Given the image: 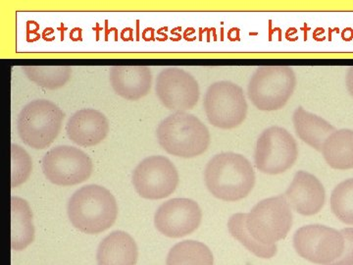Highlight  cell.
I'll return each instance as SVG.
<instances>
[{"label": "cell", "instance_id": "cell-1", "mask_svg": "<svg viewBox=\"0 0 353 265\" xmlns=\"http://www.w3.org/2000/svg\"><path fill=\"white\" fill-rule=\"evenodd\" d=\"M255 173L248 158L236 153H222L209 160L204 180L209 192L221 201L245 199L255 186Z\"/></svg>", "mask_w": 353, "mask_h": 265}, {"label": "cell", "instance_id": "cell-2", "mask_svg": "<svg viewBox=\"0 0 353 265\" xmlns=\"http://www.w3.org/2000/svg\"><path fill=\"white\" fill-rule=\"evenodd\" d=\"M67 213L79 231L99 234L113 226L118 217V204L110 190L99 185H88L74 193Z\"/></svg>", "mask_w": 353, "mask_h": 265}, {"label": "cell", "instance_id": "cell-3", "mask_svg": "<svg viewBox=\"0 0 353 265\" xmlns=\"http://www.w3.org/2000/svg\"><path fill=\"white\" fill-rule=\"evenodd\" d=\"M157 137L165 152L182 158L199 157L211 141L208 127L188 112H175L165 118L157 127Z\"/></svg>", "mask_w": 353, "mask_h": 265}, {"label": "cell", "instance_id": "cell-4", "mask_svg": "<svg viewBox=\"0 0 353 265\" xmlns=\"http://www.w3.org/2000/svg\"><path fill=\"white\" fill-rule=\"evenodd\" d=\"M246 228L257 246L277 253L276 243L284 240L292 226V208L285 195L268 197L246 215Z\"/></svg>", "mask_w": 353, "mask_h": 265}, {"label": "cell", "instance_id": "cell-5", "mask_svg": "<svg viewBox=\"0 0 353 265\" xmlns=\"http://www.w3.org/2000/svg\"><path fill=\"white\" fill-rule=\"evenodd\" d=\"M296 84V73L290 66H261L253 73L248 83V99L259 110H280L294 95Z\"/></svg>", "mask_w": 353, "mask_h": 265}, {"label": "cell", "instance_id": "cell-6", "mask_svg": "<svg viewBox=\"0 0 353 265\" xmlns=\"http://www.w3.org/2000/svg\"><path fill=\"white\" fill-rule=\"evenodd\" d=\"M65 113L54 102L36 99L26 104L17 119L23 143L34 150L50 148L62 130Z\"/></svg>", "mask_w": 353, "mask_h": 265}, {"label": "cell", "instance_id": "cell-7", "mask_svg": "<svg viewBox=\"0 0 353 265\" xmlns=\"http://www.w3.org/2000/svg\"><path fill=\"white\" fill-rule=\"evenodd\" d=\"M203 106L209 123L219 129L241 126L248 115V106L243 88L230 81L212 84L206 90Z\"/></svg>", "mask_w": 353, "mask_h": 265}, {"label": "cell", "instance_id": "cell-8", "mask_svg": "<svg viewBox=\"0 0 353 265\" xmlns=\"http://www.w3.org/2000/svg\"><path fill=\"white\" fill-rule=\"evenodd\" d=\"M299 157L296 139L285 128L272 126L260 134L255 146L254 164L257 170L278 175L292 168Z\"/></svg>", "mask_w": 353, "mask_h": 265}, {"label": "cell", "instance_id": "cell-9", "mask_svg": "<svg viewBox=\"0 0 353 265\" xmlns=\"http://www.w3.org/2000/svg\"><path fill=\"white\" fill-rule=\"evenodd\" d=\"M294 246L303 259L315 264L331 265L343 257L345 240L341 231L334 228L307 225L297 230Z\"/></svg>", "mask_w": 353, "mask_h": 265}, {"label": "cell", "instance_id": "cell-10", "mask_svg": "<svg viewBox=\"0 0 353 265\" xmlns=\"http://www.w3.org/2000/svg\"><path fill=\"white\" fill-rule=\"evenodd\" d=\"M43 171L50 182L60 187H70L88 180L94 171V164L87 153L78 148L58 146L44 155Z\"/></svg>", "mask_w": 353, "mask_h": 265}, {"label": "cell", "instance_id": "cell-11", "mask_svg": "<svg viewBox=\"0 0 353 265\" xmlns=\"http://www.w3.org/2000/svg\"><path fill=\"white\" fill-rule=\"evenodd\" d=\"M132 185L146 199H162L175 192L180 182L178 170L169 158L162 155L146 157L132 173Z\"/></svg>", "mask_w": 353, "mask_h": 265}, {"label": "cell", "instance_id": "cell-12", "mask_svg": "<svg viewBox=\"0 0 353 265\" xmlns=\"http://www.w3.org/2000/svg\"><path fill=\"white\" fill-rule=\"evenodd\" d=\"M155 92L165 108L175 112L192 110L201 97L196 79L176 67L162 70L158 74Z\"/></svg>", "mask_w": 353, "mask_h": 265}, {"label": "cell", "instance_id": "cell-13", "mask_svg": "<svg viewBox=\"0 0 353 265\" xmlns=\"http://www.w3.org/2000/svg\"><path fill=\"white\" fill-rule=\"evenodd\" d=\"M202 211L190 199H172L162 204L154 215V225L169 238H182L194 233L201 225Z\"/></svg>", "mask_w": 353, "mask_h": 265}, {"label": "cell", "instance_id": "cell-14", "mask_svg": "<svg viewBox=\"0 0 353 265\" xmlns=\"http://www.w3.org/2000/svg\"><path fill=\"white\" fill-rule=\"evenodd\" d=\"M290 208L303 216L317 215L326 201V192L319 179L306 171H299L285 190Z\"/></svg>", "mask_w": 353, "mask_h": 265}, {"label": "cell", "instance_id": "cell-15", "mask_svg": "<svg viewBox=\"0 0 353 265\" xmlns=\"http://www.w3.org/2000/svg\"><path fill=\"white\" fill-rule=\"evenodd\" d=\"M110 131L108 117L92 108L81 109L69 118L66 132L69 139L83 148L102 143Z\"/></svg>", "mask_w": 353, "mask_h": 265}, {"label": "cell", "instance_id": "cell-16", "mask_svg": "<svg viewBox=\"0 0 353 265\" xmlns=\"http://www.w3.org/2000/svg\"><path fill=\"white\" fill-rule=\"evenodd\" d=\"M109 81L116 95L127 101H137L150 92L152 74L148 66L118 65L111 67Z\"/></svg>", "mask_w": 353, "mask_h": 265}, {"label": "cell", "instance_id": "cell-17", "mask_svg": "<svg viewBox=\"0 0 353 265\" xmlns=\"http://www.w3.org/2000/svg\"><path fill=\"white\" fill-rule=\"evenodd\" d=\"M139 251L136 242L124 231H114L97 248L99 265H137Z\"/></svg>", "mask_w": 353, "mask_h": 265}, {"label": "cell", "instance_id": "cell-18", "mask_svg": "<svg viewBox=\"0 0 353 265\" xmlns=\"http://www.w3.org/2000/svg\"><path fill=\"white\" fill-rule=\"evenodd\" d=\"M292 122L297 137L317 152H321L326 139L336 131V128L328 121L301 106L294 110Z\"/></svg>", "mask_w": 353, "mask_h": 265}, {"label": "cell", "instance_id": "cell-19", "mask_svg": "<svg viewBox=\"0 0 353 265\" xmlns=\"http://www.w3.org/2000/svg\"><path fill=\"white\" fill-rule=\"evenodd\" d=\"M34 239L32 213L29 202L19 197H11V248L23 251Z\"/></svg>", "mask_w": 353, "mask_h": 265}, {"label": "cell", "instance_id": "cell-20", "mask_svg": "<svg viewBox=\"0 0 353 265\" xmlns=\"http://www.w3.org/2000/svg\"><path fill=\"white\" fill-rule=\"evenodd\" d=\"M321 153L331 168L353 169V130H336L325 141Z\"/></svg>", "mask_w": 353, "mask_h": 265}, {"label": "cell", "instance_id": "cell-21", "mask_svg": "<svg viewBox=\"0 0 353 265\" xmlns=\"http://www.w3.org/2000/svg\"><path fill=\"white\" fill-rule=\"evenodd\" d=\"M212 253L208 246L196 241H183L171 248L166 265H213Z\"/></svg>", "mask_w": 353, "mask_h": 265}, {"label": "cell", "instance_id": "cell-22", "mask_svg": "<svg viewBox=\"0 0 353 265\" xmlns=\"http://www.w3.org/2000/svg\"><path fill=\"white\" fill-rule=\"evenodd\" d=\"M22 69L30 81L50 90L64 87L72 76L70 66H24Z\"/></svg>", "mask_w": 353, "mask_h": 265}, {"label": "cell", "instance_id": "cell-23", "mask_svg": "<svg viewBox=\"0 0 353 265\" xmlns=\"http://www.w3.org/2000/svg\"><path fill=\"white\" fill-rule=\"evenodd\" d=\"M330 204L339 220L345 224L353 225V179H347L334 188Z\"/></svg>", "mask_w": 353, "mask_h": 265}, {"label": "cell", "instance_id": "cell-24", "mask_svg": "<svg viewBox=\"0 0 353 265\" xmlns=\"http://www.w3.org/2000/svg\"><path fill=\"white\" fill-rule=\"evenodd\" d=\"M246 215L248 213H236L230 217L228 221V229H229L230 234L256 257H261V259H272L275 257L276 253L262 248L252 240L248 234V228H246Z\"/></svg>", "mask_w": 353, "mask_h": 265}, {"label": "cell", "instance_id": "cell-25", "mask_svg": "<svg viewBox=\"0 0 353 265\" xmlns=\"http://www.w3.org/2000/svg\"><path fill=\"white\" fill-rule=\"evenodd\" d=\"M32 170V158L19 145H11V188L20 187L30 178Z\"/></svg>", "mask_w": 353, "mask_h": 265}, {"label": "cell", "instance_id": "cell-26", "mask_svg": "<svg viewBox=\"0 0 353 265\" xmlns=\"http://www.w3.org/2000/svg\"><path fill=\"white\" fill-rule=\"evenodd\" d=\"M341 231L345 237V252L340 259L331 265H353V228H345Z\"/></svg>", "mask_w": 353, "mask_h": 265}, {"label": "cell", "instance_id": "cell-27", "mask_svg": "<svg viewBox=\"0 0 353 265\" xmlns=\"http://www.w3.org/2000/svg\"><path fill=\"white\" fill-rule=\"evenodd\" d=\"M345 85L350 95L353 97V66L350 67L347 71V77H345Z\"/></svg>", "mask_w": 353, "mask_h": 265}]
</instances>
